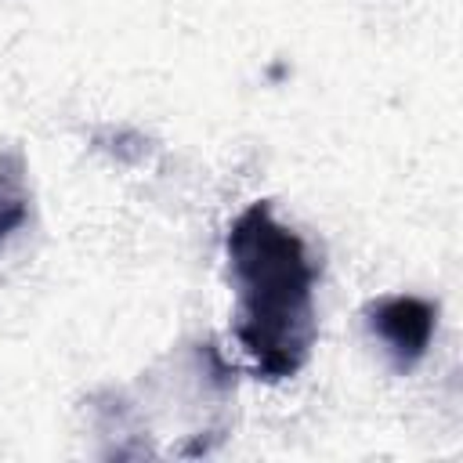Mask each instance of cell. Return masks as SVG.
Wrapping results in <instances>:
<instances>
[{
  "mask_svg": "<svg viewBox=\"0 0 463 463\" xmlns=\"http://www.w3.org/2000/svg\"><path fill=\"white\" fill-rule=\"evenodd\" d=\"M29 217V199H25V184H22V163L18 156H4L0 159V242L22 228Z\"/></svg>",
  "mask_w": 463,
  "mask_h": 463,
  "instance_id": "3957f363",
  "label": "cell"
},
{
  "mask_svg": "<svg viewBox=\"0 0 463 463\" xmlns=\"http://www.w3.org/2000/svg\"><path fill=\"white\" fill-rule=\"evenodd\" d=\"M224 250L239 297L235 340L253 358L257 376H293L315 340V264L300 235L268 203H253L232 221Z\"/></svg>",
  "mask_w": 463,
  "mask_h": 463,
  "instance_id": "6da1fadb",
  "label": "cell"
},
{
  "mask_svg": "<svg viewBox=\"0 0 463 463\" xmlns=\"http://www.w3.org/2000/svg\"><path fill=\"white\" fill-rule=\"evenodd\" d=\"M434 304L423 297H380L365 307V326L369 333L383 344V354L391 358V365L398 373H409L430 347L434 336Z\"/></svg>",
  "mask_w": 463,
  "mask_h": 463,
  "instance_id": "7a4b0ae2",
  "label": "cell"
}]
</instances>
